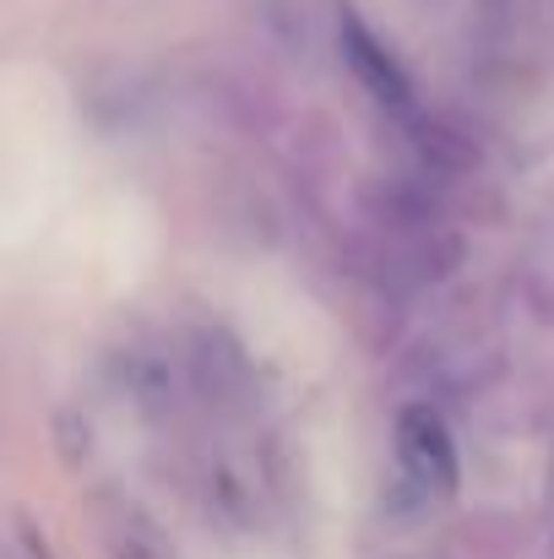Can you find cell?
Returning <instances> with one entry per match:
<instances>
[{
  "label": "cell",
  "mask_w": 554,
  "mask_h": 559,
  "mask_svg": "<svg viewBox=\"0 0 554 559\" xmlns=\"http://www.w3.org/2000/svg\"><path fill=\"white\" fill-rule=\"evenodd\" d=\"M402 456H408V467H413L429 489H451L457 456H451L446 429H440L429 413H408V418H402Z\"/></svg>",
  "instance_id": "6da1fadb"
}]
</instances>
